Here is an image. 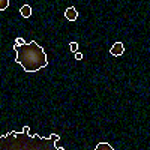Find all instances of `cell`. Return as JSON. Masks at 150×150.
<instances>
[{
	"instance_id": "cell-1",
	"label": "cell",
	"mask_w": 150,
	"mask_h": 150,
	"mask_svg": "<svg viewBox=\"0 0 150 150\" xmlns=\"http://www.w3.org/2000/svg\"><path fill=\"white\" fill-rule=\"evenodd\" d=\"M0 150H57L54 141L29 132H8L0 137Z\"/></svg>"
},
{
	"instance_id": "cell-2",
	"label": "cell",
	"mask_w": 150,
	"mask_h": 150,
	"mask_svg": "<svg viewBox=\"0 0 150 150\" xmlns=\"http://www.w3.org/2000/svg\"><path fill=\"white\" fill-rule=\"evenodd\" d=\"M14 50L17 51L15 62L21 65L26 72H38L48 65V57L44 48L36 41L24 42L21 45L14 44Z\"/></svg>"
},
{
	"instance_id": "cell-3",
	"label": "cell",
	"mask_w": 150,
	"mask_h": 150,
	"mask_svg": "<svg viewBox=\"0 0 150 150\" xmlns=\"http://www.w3.org/2000/svg\"><path fill=\"white\" fill-rule=\"evenodd\" d=\"M123 51H125V47H123V44H122V42H116L114 45H112V47L110 48V54H111V56H114V57L122 56V54H123Z\"/></svg>"
},
{
	"instance_id": "cell-4",
	"label": "cell",
	"mask_w": 150,
	"mask_h": 150,
	"mask_svg": "<svg viewBox=\"0 0 150 150\" xmlns=\"http://www.w3.org/2000/svg\"><path fill=\"white\" fill-rule=\"evenodd\" d=\"M65 17H66L68 21H75L78 18V12H77V9H75L74 6H71V8H68L65 11Z\"/></svg>"
},
{
	"instance_id": "cell-5",
	"label": "cell",
	"mask_w": 150,
	"mask_h": 150,
	"mask_svg": "<svg viewBox=\"0 0 150 150\" xmlns=\"http://www.w3.org/2000/svg\"><path fill=\"white\" fill-rule=\"evenodd\" d=\"M20 14H21L24 18H29V17L32 15V8H30L29 5H24V6L20 9Z\"/></svg>"
},
{
	"instance_id": "cell-6",
	"label": "cell",
	"mask_w": 150,
	"mask_h": 150,
	"mask_svg": "<svg viewBox=\"0 0 150 150\" xmlns=\"http://www.w3.org/2000/svg\"><path fill=\"white\" fill-rule=\"evenodd\" d=\"M96 150H114V147L110 146L108 143H99L96 144Z\"/></svg>"
},
{
	"instance_id": "cell-7",
	"label": "cell",
	"mask_w": 150,
	"mask_h": 150,
	"mask_svg": "<svg viewBox=\"0 0 150 150\" xmlns=\"http://www.w3.org/2000/svg\"><path fill=\"white\" fill-rule=\"evenodd\" d=\"M8 6H9V0H0V12L6 11Z\"/></svg>"
},
{
	"instance_id": "cell-8",
	"label": "cell",
	"mask_w": 150,
	"mask_h": 150,
	"mask_svg": "<svg viewBox=\"0 0 150 150\" xmlns=\"http://www.w3.org/2000/svg\"><path fill=\"white\" fill-rule=\"evenodd\" d=\"M69 48H71L72 53L78 51V42H71V44H69Z\"/></svg>"
},
{
	"instance_id": "cell-9",
	"label": "cell",
	"mask_w": 150,
	"mask_h": 150,
	"mask_svg": "<svg viewBox=\"0 0 150 150\" xmlns=\"http://www.w3.org/2000/svg\"><path fill=\"white\" fill-rule=\"evenodd\" d=\"M14 44H17V45H21V44H24V39H23V38H17Z\"/></svg>"
},
{
	"instance_id": "cell-10",
	"label": "cell",
	"mask_w": 150,
	"mask_h": 150,
	"mask_svg": "<svg viewBox=\"0 0 150 150\" xmlns=\"http://www.w3.org/2000/svg\"><path fill=\"white\" fill-rule=\"evenodd\" d=\"M50 138H51L53 141H56V140H59V138H60V137H59L57 134H51V135H50Z\"/></svg>"
},
{
	"instance_id": "cell-11",
	"label": "cell",
	"mask_w": 150,
	"mask_h": 150,
	"mask_svg": "<svg viewBox=\"0 0 150 150\" xmlns=\"http://www.w3.org/2000/svg\"><path fill=\"white\" fill-rule=\"evenodd\" d=\"M75 59H77V60H81V59H83V54L78 53V51H75Z\"/></svg>"
},
{
	"instance_id": "cell-12",
	"label": "cell",
	"mask_w": 150,
	"mask_h": 150,
	"mask_svg": "<svg viewBox=\"0 0 150 150\" xmlns=\"http://www.w3.org/2000/svg\"><path fill=\"white\" fill-rule=\"evenodd\" d=\"M23 132H30V126H24L23 128Z\"/></svg>"
}]
</instances>
